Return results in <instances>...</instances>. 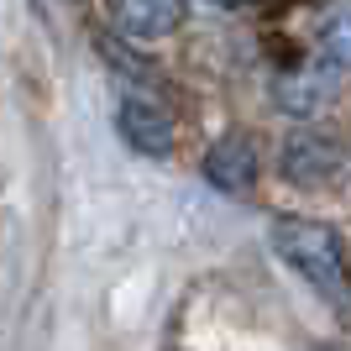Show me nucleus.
Here are the masks:
<instances>
[{
	"label": "nucleus",
	"mask_w": 351,
	"mask_h": 351,
	"mask_svg": "<svg viewBox=\"0 0 351 351\" xmlns=\"http://www.w3.org/2000/svg\"><path fill=\"white\" fill-rule=\"evenodd\" d=\"M273 252H278L320 299H330L336 309L351 304L346 252H341V236L330 231V226L304 220V215H283V220H273Z\"/></svg>",
	"instance_id": "nucleus-1"
},
{
	"label": "nucleus",
	"mask_w": 351,
	"mask_h": 351,
	"mask_svg": "<svg viewBox=\"0 0 351 351\" xmlns=\"http://www.w3.org/2000/svg\"><path fill=\"white\" fill-rule=\"evenodd\" d=\"M110 16L126 37L158 43V37L184 27V0H110Z\"/></svg>",
	"instance_id": "nucleus-4"
},
{
	"label": "nucleus",
	"mask_w": 351,
	"mask_h": 351,
	"mask_svg": "<svg viewBox=\"0 0 351 351\" xmlns=\"http://www.w3.org/2000/svg\"><path fill=\"white\" fill-rule=\"evenodd\" d=\"M330 89H336V79L325 69H304V73L278 79V84H273V100H278V110H289V116H315V110L330 100Z\"/></svg>",
	"instance_id": "nucleus-6"
},
{
	"label": "nucleus",
	"mask_w": 351,
	"mask_h": 351,
	"mask_svg": "<svg viewBox=\"0 0 351 351\" xmlns=\"http://www.w3.org/2000/svg\"><path fill=\"white\" fill-rule=\"evenodd\" d=\"M320 47L325 58L341 63V69H351V0H330L320 16Z\"/></svg>",
	"instance_id": "nucleus-7"
},
{
	"label": "nucleus",
	"mask_w": 351,
	"mask_h": 351,
	"mask_svg": "<svg viewBox=\"0 0 351 351\" xmlns=\"http://www.w3.org/2000/svg\"><path fill=\"white\" fill-rule=\"evenodd\" d=\"M205 178L215 184L220 194H247L257 184V147L247 136H220L215 147L205 152Z\"/></svg>",
	"instance_id": "nucleus-3"
},
{
	"label": "nucleus",
	"mask_w": 351,
	"mask_h": 351,
	"mask_svg": "<svg viewBox=\"0 0 351 351\" xmlns=\"http://www.w3.org/2000/svg\"><path fill=\"white\" fill-rule=\"evenodd\" d=\"M341 147L325 142V136H293L289 147H283V173L293 178V184H320V178H330L341 168Z\"/></svg>",
	"instance_id": "nucleus-5"
},
{
	"label": "nucleus",
	"mask_w": 351,
	"mask_h": 351,
	"mask_svg": "<svg viewBox=\"0 0 351 351\" xmlns=\"http://www.w3.org/2000/svg\"><path fill=\"white\" fill-rule=\"evenodd\" d=\"M116 132L126 136V147H136L147 158H168V152H173V116H168V105L152 100V95H121Z\"/></svg>",
	"instance_id": "nucleus-2"
},
{
	"label": "nucleus",
	"mask_w": 351,
	"mask_h": 351,
	"mask_svg": "<svg viewBox=\"0 0 351 351\" xmlns=\"http://www.w3.org/2000/svg\"><path fill=\"white\" fill-rule=\"evenodd\" d=\"M215 5H236V0H215Z\"/></svg>",
	"instance_id": "nucleus-8"
}]
</instances>
